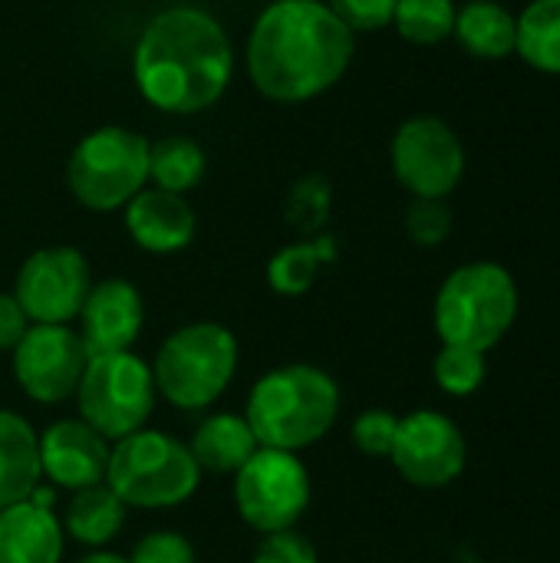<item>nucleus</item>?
Returning <instances> with one entry per match:
<instances>
[{"label":"nucleus","instance_id":"obj_1","mask_svg":"<svg viewBox=\"0 0 560 563\" xmlns=\"http://www.w3.org/2000/svg\"><path fill=\"white\" fill-rule=\"evenodd\" d=\"M353 30L320 0H274L248 36V73L274 102H307L343 79Z\"/></svg>","mask_w":560,"mask_h":563},{"label":"nucleus","instance_id":"obj_2","mask_svg":"<svg viewBox=\"0 0 560 563\" xmlns=\"http://www.w3.org/2000/svg\"><path fill=\"white\" fill-rule=\"evenodd\" d=\"M132 73L145 102L172 115H195L224 96L234 73V49L208 10L168 7L145 23Z\"/></svg>","mask_w":560,"mask_h":563},{"label":"nucleus","instance_id":"obj_3","mask_svg":"<svg viewBox=\"0 0 560 563\" xmlns=\"http://www.w3.org/2000/svg\"><path fill=\"white\" fill-rule=\"evenodd\" d=\"M340 416L337 383L307 363L264 373L248 396V426L261 449L300 452L320 442Z\"/></svg>","mask_w":560,"mask_h":563},{"label":"nucleus","instance_id":"obj_4","mask_svg":"<svg viewBox=\"0 0 560 563\" xmlns=\"http://www.w3.org/2000/svg\"><path fill=\"white\" fill-rule=\"evenodd\" d=\"M518 317V284L492 261H475L446 277L436 297V330L446 346L488 353Z\"/></svg>","mask_w":560,"mask_h":563},{"label":"nucleus","instance_id":"obj_5","mask_svg":"<svg viewBox=\"0 0 560 563\" xmlns=\"http://www.w3.org/2000/svg\"><path fill=\"white\" fill-rule=\"evenodd\" d=\"M238 340L221 323H188L175 330L152 366L155 389L185 412L208 409L234 379Z\"/></svg>","mask_w":560,"mask_h":563},{"label":"nucleus","instance_id":"obj_6","mask_svg":"<svg viewBox=\"0 0 560 563\" xmlns=\"http://www.w3.org/2000/svg\"><path fill=\"white\" fill-rule=\"evenodd\" d=\"M201 468L191 449L165 432H132L109 452L106 485L135 508H175L198 488Z\"/></svg>","mask_w":560,"mask_h":563},{"label":"nucleus","instance_id":"obj_7","mask_svg":"<svg viewBox=\"0 0 560 563\" xmlns=\"http://www.w3.org/2000/svg\"><path fill=\"white\" fill-rule=\"evenodd\" d=\"M66 181L89 211L125 208L149 181V139L122 125L89 132L69 155Z\"/></svg>","mask_w":560,"mask_h":563},{"label":"nucleus","instance_id":"obj_8","mask_svg":"<svg viewBox=\"0 0 560 563\" xmlns=\"http://www.w3.org/2000/svg\"><path fill=\"white\" fill-rule=\"evenodd\" d=\"M155 396L158 389L152 369L129 350L89 356L76 389L83 422L92 426L106 442L139 432L152 416Z\"/></svg>","mask_w":560,"mask_h":563},{"label":"nucleus","instance_id":"obj_9","mask_svg":"<svg viewBox=\"0 0 560 563\" xmlns=\"http://www.w3.org/2000/svg\"><path fill=\"white\" fill-rule=\"evenodd\" d=\"M234 475L238 511L254 531H290L304 518L310 505V475L294 452L257 449Z\"/></svg>","mask_w":560,"mask_h":563},{"label":"nucleus","instance_id":"obj_10","mask_svg":"<svg viewBox=\"0 0 560 563\" xmlns=\"http://www.w3.org/2000/svg\"><path fill=\"white\" fill-rule=\"evenodd\" d=\"M393 175L413 198L452 195L465 175V145L436 115H413L393 135Z\"/></svg>","mask_w":560,"mask_h":563},{"label":"nucleus","instance_id":"obj_11","mask_svg":"<svg viewBox=\"0 0 560 563\" xmlns=\"http://www.w3.org/2000/svg\"><path fill=\"white\" fill-rule=\"evenodd\" d=\"M89 287V264L76 247H40L23 261L13 297L26 320L66 327L79 317Z\"/></svg>","mask_w":560,"mask_h":563},{"label":"nucleus","instance_id":"obj_12","mask_svg":"<svg viewBox=\"0 0 560 563\" xmlns=\"http://www.w3.org/2000/svg\"><path fill=\"white\" fill-rule=\"evenodd\" d=\"M89 353L83 336L69 327L36 323L13 346V376L20 389L36 402H63L76 396Z\"/></svg>","mask_w":560,"mask_h":563},{"label":"nucleus","instance_id":"obj_13","mask_svg":"<svg viewBox=\"0 0 560 563\" xmlns=\"http://www.w3.org/2000/svg\"><path fill=\"white\" fill-rule=\"evenodd\" d=\"M389 459L409 485L446 488L465 472V439L449 416L422 409L399 419Z\"/></svg>","mask_w":560,"mask_h":563},{"label":"nucleus","instance_id":"obj_14","mask_svg":"<svg viewBox=\"0 0 560 563\" xmlns=\"http://www.w3.org/2000/svg\"><path fill=\"white\" fill-rule=\"evenodd\" d=\"M40 468L53 485L69 492L102 485L109 472V442L83 419L53 422L40 435Z\"/></svg>","mask_w":560,"mask_h":563},{"label":"nucleus","instance_id":"obj_15","mask_svg":"<svg viewBox=\"0 0 560 563\" xmlns=\"http://www.w3.org/2000/svg\"><path fill=\"white\" fill-rule=\"evenodd\" d=\"M83 317V346L89 356L102 353H125L142 333V297L129 280H102L89 287Z\"/></svg>","mask_w":560,"mask_h":563},{"label":"nucleus","instance_id":"obj_16","mask_svg":"<svg viewBox=\"0 0 560 563\" xmlns=\"http://www.w3.org/2000/svg\"><path fill=\"white\" fill-rule=\"evenodd\" d=\"M125 228L132 241L149 254H175L195 238V211L182 195L162 188H142L125 205Z\"/></svg>","mask_w":560,"mask_h":563},{"label":"nucleus","instance_id":"obj_17","mask_svg":"<svg viewBox=\"0 0 560 563\" xmlns=\"http://www.w3.org/2000/svg\"><path fill=\"white\" fill-rule=\"evenodd\" d=\"M63 528L36 501H20L0 511V563H59Z\"/></svg>","mask_w":560,"mask_h":563},{"label":"nucleus","instance_id":"obj_18","mask_svg":"<svg viewBox=\"0 0 560 563\" xmlns=\"http://www.w3.org/2000/svg\"><path fill=\"white\" fill-rule=\"evenodd\" d=\"M40 435L17 412L0 409V511L40 488Z\"/></svg>","mask_w":560,"mask_h":563},{"label":"nucleus","instance_id":"obj_19","mask_svg":"<svg viewBox=\"0 0 560 563\" xmlns=\"http://www.w3.org/2000/svg\"><path fill=\"white\" fill-rule=\"evenodd\" d=\"M452 36L475 59H508L518 49V16L498 0H469L455 13Z\"/></svg>","mask_w":560,"mask_h":563},{"label":"nucleus","instance_id":"obj_20","mask_svg":"<svg viewBox=\"0 0 560 563\" xmlns=\"http://www.w3.org/2000/svg\"><path fill=\"white\" fill-rule=\"evenodd\" d=\"M257 449L261 445H257L248 419L231 416V412H218V416L205 419L191 439V459L198 462L201 472H215V475L238 472Z\"/></svg>","mask_w":560,"mask_h":563},{"label":"nucleus","instance_id":"obj_21","mask_svg":"<svg viewBox=\"0 0 560 563\" xmlns=\"http://www.w3.org/2000/svg\"><path fill=\"white\" fill-rule=\"evenodd\" d=\"M337 261V238L333 234H314L300 244L281 247L267 264V284L284 297H300L314 287L317 271L323 264Z\"/></svg>","mask_w":560,"mask_h":563},{"label":"nucleus","instance_id":"obj_22","mask_svg":"<svg viewBox=\"0 0 560 563\" xmlns=\"http://www.w3.org/2000/svg\"><path fill=\"white\" fill-rule=\"evenodd\" d=\"M122 525H125V505L106 482L76 492L66 508V531L89 548L112 541L122 531Z\"/></svg>","mask_w":560,"mask_h":563},{"label":"nucleus","instance_id":"obj_23","mask_svg":"<svg viewBox=\"0 0 560 563\" xmlns=\"http://www.w3.org/2000/svg\"><path fill=\"white\" fill-rule=\"evenodd\" d=\"M205 168H208L205 148L188 135H168L149 142V181H155V188L162 191L172 195L191 191L205 178Z\"/></svg>","mask_w":560,"mask_h":563},{"label":"nucleus","instance_id":"obj_24","mask_svg":"<svg viewBox=\"0 0 560 563\" xmlns=\"http://www.w3.org/2000/svg\"><path fill=\"white\" fill-rule=\"evenodd\" d=\"M531 69L560 76V0H531L518 16V49Z\"/></svg>","mask_w":560,"mask_h":563},{"label":"nucleus","instance_id":"obj_25","mask_svg":"<svg viewBox=\"0 0 560 563\" xmlns=\"http://www.w3.org/2000/svg\"><path fill=\"white\" fill-rule=\"evenodd\" d=\"M455 0H399L393 10V26L406 43L436 46L455 30Z\"/></svg>","mask_w":560,"mask_h":563},{"label":"nucleus","instance_id":"obj_26","mask_svg":"<svg viewBox=\"0 0 560 563\" xmlns=\"http://www.w3.org/2000/svg\"><path fill=\"white\" fill-rule=\"evenodd\" d=\"M330 205H333V191L330 181L323 175H304L300 181L290 185L287 201H284V218L290 228H297L300 234L314 238L320 234V228L330 218Z\"/></svg>","mask_w":560,"mask_h":563},{"label":"nucleus","instance_id":"obj_27","mask_svg":"<svg viewBox=\"0 0 560 563\" xmlns=\"http://www.w3.org/2000/svg\"><path fill=\"white\" fill-rule=\"evenodd\" d=\"M436 383L449 393V396H472L488 373L485 353L479 350H465V346H442V353L432 363Z\"/></svg>","mask_w":560,"mask_h":563},{"label":"nucleus","instance_id":"obj_28","mask_svg":"<svg viewBox=\"0 0 560 563\" xmlns=\"http://www.w3.org/2000/svg\"><path fill=\"white\" fill-rule=\"evenodd\" d=\"M406 234L419 247H439L452 234V211L442 198H413L406 211Z\"/></svg>","mask_w":560,"mask_h":563},{"label":"nucleus","instance_id":"obj_29","mask_svg":"<svg viewBox=\"0 0 560 563\" xmlns=\"http://www.w3.org/2000/svg\"><path fill=\"white\" fill-rule=\"evenodd\" d=\"M396 429L399 419L386 409H370L353 422V442L360 452L373 455V459H389L393 442H396Z\"/></svg>","mask_w":560,"mask_h":563},{"label":"nucleus","instance_id":"obj_30","mask_svg":"<svg viewBox=\"0 0 560 563\" xmlns=\"http://www.w3.org/2000/svg\"><path fill=\"white\" fill-rule=\"evenodd\" d=\"M353 33L383 30L393 23V10L399 0H323Z\"/></svg>","mask_w":560,"mask_h":563},{"label":"nucleus","instance_id":"obj_31","mask_svg":"<svg viewBox=\"0 0 560 563\" xmlns=\"http://www.w3.org/2000/svg\"><path fill=\"white\" fill-rule=\"evenodd\" d=\"M129 563H195V548L175 531H155L135 544Z\"/></svg>","mask_w":560,"mask_h":563},{"label":"nucleus","instance_id":"obj_32","mask_svg":"<svg viewBox=\"0 0 560 563\" xmlns=\"http://www.w3.org/2000/svg\"><path fill=\"white\" fill-rule=\"evenodd\" d=\"M254 563H320V558H317L314 544L290 528V531H277V534H264Z\"/></svg>","mask_w":560,"mask_h":563},{"label":"nucleus","instance_id":"obj_33","mask_svg":"<svg viewBox=\"0 0 560 563\" xmlns=\"http://www.w3.org/2000/svg\"><path fill=\"white\" fill-rule=\"evenodd\" d=\"M26 323L30 320H26L23 307L17 303V297L0 294V350H13L23 340V333L30 330Z\"/></svg>","mask_w":560,"mask_h":563},{"label":"nucleus","instance_id":"obj_34","mask_svg":"<svg viewBox=\"0 0 560 563\" xmlns=\"http://www.w3.org/2000/svg\"><path fill=\"white\" fill-rule=\"evenodd\" d=\"M76 563H129L125 558H119V554H89V558H83V561Z\"/></svg>","mask_w":560,"mask_h":563}]
</instances>
